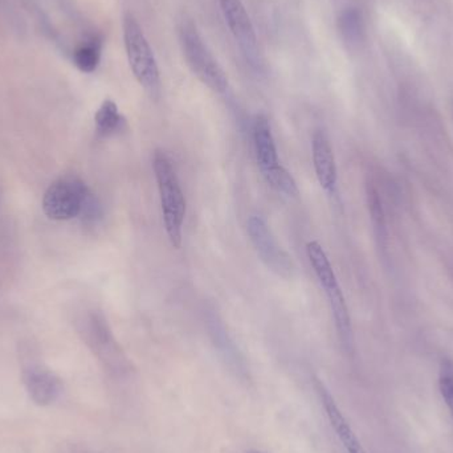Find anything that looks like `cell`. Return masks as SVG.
Here are the masks:
<instances>
[{"instance_id": "10", "label": "cell", "mask_w": 453, "mask_h": 453, "mask_svg": "<svg viewBox=\"0 0 453 453\" xmlns=\"http://www.w3.org/2000/svg\"><path fill=\"white\" fill-rule=\"evenodd\" d=\"M253 145H255L256 161L264 178L268 177L271 173L281 166L277 157L271 124L264 114H258L253 121Z\"/></svg>"}, {"instance_id": "4", "label": "cell", "mask_w": 453, "mask_h": 453, "mask_svg": "<svg viewBox=\"0 0 453 453\" xmlns=\"http://www.w3.org/2000/svg\"><path fill=\"white\" fill-rule=\"evenodd\" d=\"M90 190L79 178L56 180L42 196L44 214L52 220H69L81 215Z\"/></svg>"}, {"instance_id": "9", "label": "cell", "mask_w": 453, "mask_h": 453, "mask_svg": "<svg viewBox=\"0 0 453 453\" xmlns=\"http://www.w3.org/2000/svg\"><path fill=\"white\" fill-rule=\"evenodd\" d=\"M311 149H313V164L317 180L325 191L333 194L337 188V164H335L334 151L326 133L322 130H317L314 133Z\"/></svg>"}, {"instance_id": "3", "label": "cell", "mask_w": 453, "mask_h": 453, "mask_svg": "<svg viewBox=\"0 0 453 453\" xmlns=\"http://www.w3.org/2000/svg\"><path fill=\"white\" fill-rule=\"evenodd\" d=\"M180 40L183 55L193 73L212 92L225 93L228 88V77L193 23L186 21L180 26Z\"/></svg>"}, {"instance_id": "13", "label": "cell", "mask_w": 453, "mask_h": 453, "mask_svg": "<svg viewBox=\"0 0 453 453\" xmlns=\"http://www.w3.org/2000/svg\"><path fill=\"white\" fill-rule=\"evenodd\" d=\"M73 64L79 71L92 73L97 69L101 60V42L92 37L84 44L80 45L73 52Z\"/></svg>"}, {"instance_id": "6", "label": "cell", "mask_w": 453, "mask_h": 453, "mask_svg": "<svg viewBox=\"0 0 453 453\" xmlns=\"http://www.w3.org/2000/svg\"><path fill=\"white\" fill-rule=\"evenodd\" d=\"M314 388H316L317 395H319V401H321V404L324 406L325 414H326L327 419H329L330 426H332L335 435L340 439L341 444H342L346 452L366 453L364 447H362L361 441L357 438L353 428L349 425L345 415L342 414L340 407L335 403L332 394L327 390L326 386L321 380H314Z\"/></svg>"}, {"instance_id": "17", "label": "cell", "mask_w": 453, "mask_h": 453, "mask_svg": "<svg viewBox=\"0 0 453 453\" xmlns=\"http://www.w3.org/2000/svg\"><path fill=\"white\" fill-rule=\"evenodd\" d=\"M439 390L449 407L453 419V370L444 369L439 378Z\"/></svg>"}, {"instance_id": "15", "label": "cell", "mask_w": 453, "mask_h": 453, "mask_svg": "<svg viewBox=\"0 0 453 453\" xmlns=\"http://www.w3.org/2000/svg\"><path fill=\"white\" fill-rule=\"evenodd\" d=\"M266 182L279 191V193L284 194L287 196H297L298 188L296 183L295 178L292 177L289 172L284 167L280 166L279 169L274 170L273 173L265 177Z\"/></svg>"}, {"instance_id": "12", "label": "cell", "mask_w": 453, "mask_h": 453, "mask_svg": "<svg viewBox=\"0 0 453 453\" xmlns=\"http://www.w3.org/2000/svg\"><path fill=\"white\" fill-rule=\"evenodd\" d=\"M96 130L100 137H109L119 132L124 119L119 111V106L111 100H105L101 104L95 116Z\"/></svg>"}, {"instance_id": "16", "label": "cell", "mask_w": 453, "mask_h": 453, "mask_svg": "<svg viewBox=\"0 0 453 453\" xmlns=\"http://www.w3.org/2000/svg\"><path fill=\"white\" fill-rule=\"evenodd\" d=\"M369 210L372 215V226H374L375 234L378 239H385L386 236V223L385 214H383L382 202H380L378 191L375 188H369Z\"/></svg>"}, {"instance_id": "14", "label": "cell", "mask_w": 453, "mask_h": 453, "mask_svg": "<svg viewBox=\"0 0 453 453\" xmlns=\"http://www.w3.org/2000/svg\"><path fill=\"white\" fill-rule=\"evenodd\" d=\"M338 27H340L343 39L350 44H357L361 40L362 34H364L362 16L357 8L343 10L340 18H338Z\"/></svg>"}, {"instance_id": "1", "label": "cell", "mask_w": 453, "mask_h": 453, "mask_svg": "<svg viewBox=\"0 0 453 453\" xmlns=\"http://www.w3.org/2000/svg\"><path fill=\"white\" fill-rule=\"evenodd\" d=\"M154 175L158 186L164 212L165 228L173 247H182V226L186 217V199L172 159L162 150H157L153 158Z\"/></svg>"}, {"instance_id": "18", "label": "cell", "mask_w": 453, "mask_h": 453, "mask_svg": "<svg viewBox=\"0 0 453 453\" xmlns=\"http://www.w3.org/2000/svg\"><path fill=\"white\" fill-rule=\"evenodd\" d=\"M247 453H261V452H257V451H250V452H247Z\"/></svg>"}, {"instance_id": "8", "label": "cell", "mask_w": 453, "mask_h": 453, "mask_svg": "<svg viewBox=\"0 0 453 453\" xmlns=\"http://www.w3.org/2000/svg\"><path fill=\"white\" fill-rule=\"evenodd\" d=\"M229 31L245 52L256 50L255 28L242 0H218Z\"/></svg>"}, {"instance_id": "11", "label": "cell", "mask_w": 453, "mask_h": 453, "mask_svg": "<svg viewBox=\"0 0 453 453\" xmlns=\"http://www.w3.org/2000/svg\"><path fill=\"white\" fill-rule=\"evenodd\" d=\"M306 253H308L309 261H311V268L319 279V285L325 293L340 287L337 276H335L334 269L327 258L326 252L321 247L319 242H309L306 244Z\"/></svg>"}, {"instance_id": "7", "label": "cell", "mask_w": 453, "mask_h": 453, "mask_svg": "<svg viewBox=\"0 0 453 453\" xmlns=\"http://www.w3.org/2000/svg\"><path fill=\"white\" fill-rule=\"evenodd\" d=\"M23 382L29 398L37 406H50L60 398L63 383L50 370L32 365L23 372Z\"/></svg>"}, {"instance_id": "2", "label": "cell", "mask_w": 453, "mask_h": 453, "mask_svg": "<svg viewBox=\"0 0 453 453\" xmlns=\"http://www.w3.org/2000/svg\"><path fill=\"white\" fill-rule=\"evenodd\" d=\"M122 28H124L125 50H127L130 69L141 87L151 97H156L161 90V74H159L153 48L149 44L145 32L141 28L140 23L133 13H125Z\"/></svg>"}, {"instance_id": "5", "label": "cell", "mask_w": 453, "mask_h": 453, "mask_svg": "<svg viewBox=\"0 0 453 453\" xmlns=\"http://www.w3.org/2000/svg\"><path fill=\"white\" fill-rule=\"evenodd\" d=\"M247 231L261 261L279 276L292 277L295 271L292 257L280 247L268 225L260 217H250Z\"/></svg>"}]
</instances>
